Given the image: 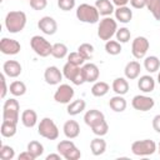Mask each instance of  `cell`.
<instances>
[{"label":"cell","instance_id":"obj_1","mask_svg":"<svg viewBox=\"0 0 160 160\" xmlns=\"http://www.w3.org/2000/svg\"><path fill=\"white\" fill-rule=\"evenodd\" d=\"M5 28L11 34H18L24 30L26 25V14L20 10L9 11L5 16Z\"/></svg>","mask_w":160,"mask_h":160},{"label":"cell","instance_id":"obj_2","mask_svg":"<svg viewBox=\"0 0 160 160\" xmlns=\"http://www.w3.org/2000/svg\"><path fill=\"white\" fill-rule=\"evenodd\" d=\"M76 18L81 21V22H86V24H95L99 21L100 14L96 9L95 5H90V4H80L76 9Z\"/></svg>","mask_w":160,"mask_h":160},{"label":"cell","instance_id":"obj_3","mask_svg":"<svg viewBox=\"0 0 160 160\" xmlns=\"http://www.w3.org/2000/svg\"><path fill=\"white\" fill-rule=\"evenodd\" d=\"M118 30V22L110 16H105L102 20H100L99 26H98V36L100 40L108 41L110 40Z\"/></svg>","mask_w":160,"mask_h":160},{"label":"cell","instance_id":"obj_4","mask_svg":"<svg viewBox=\"0 0 160 160\" xmlns=\"http://www.w3.org/2000/svg\"><path fill=\"white\" fill-rule=\"evenodd\" d=\"M38 134L48 140H56L59 138V128L52 119L44 118L39 122Z\"/></svg>","mask_w":160,"mask_h":160},{"label":"cell","instance_id":"obj_5","mask_svg":"<svg viewBox=\"0 0 160 160\" xmlns=\"http://www.w3.org/2000/svg\"><path fill=\"white\" fill-rule=\"evenodd\" d=\"M156 151V144L154 140L144 139L136 140L131 144V152L136 156H149Z\"/></svg>","mask_w":160,"mask_h":160},{"label":"cell","instance_id":"obj_6","mask_svg":"<svg viewBox=\"0 0 160 160\" xmlns=\"http://www.w3.org/2000/svg\"><path fill=\"white\" fill-rule=\"evenodd\" d=\"M30 46L34 50V52L41 58H46L51 55V51H52V45L44 36H40V35H34L30 39Z\"/></svg>","mask_w":160,"mask_h":160},{"label":"cell","instance_id":"obj_7","mask_svg":"<svg viewBox=\"0 0 160 160\" xmlns=\"http://www.w3.org/2000/svg\"><path fill=\"white\" fill-rule=\"evenodd\" d=\"M58 152L66 160H79L81 158V152L78 146L71 140H62L56 146Z\"/></svg>","mask_w":160,"mask_h":160},{"label":"cell","instance_id":"obj_8","mask_svg":"<svg viewBox=\"0 0 160 160\" xmlns=\"http://www.w3.org/2000/svg\"><path fill=\"white\" fill-rule=\"evenodd\" d=\"M20 116V104L16 99L10 98L5 100L2 105V120H9L18 122Z\"/></svg>","mask_w":160,"mask_h":160},{"label":"cell","instance_id":"obj_9","mask_svg":"<svg viewBox=\"0 0 160 160\" xmlns=\"http://www.w3.org/2000/svg\"><path fill=\"white\" fill-rule=\"evenodd\" d=\"M62 75L70 80L74 85H81L85 82V79H84V75H82V70H81V66H78V65H74L71 62H66L62 68Z\"/></svg>","mask_w":160,"mask_h":160},{"label":"cell","instance_id":"obj_10","mask_svg":"<svg viewBox=\"0 0 160 160\" xmlns=\"http://www.w3.org/2000/svg\"><path fill=\"white\" fill-rule=\"evenodd\" d=\"M150 42L145 36H136L132 40L131 44V54L135 59H142L145 58L148 50H149Z\"/></svg>","mask_w":160,"mask_h":160},{"label":"cell","instance_id":"obj_11","mask_svg":"<svg viewBox=\"0 0 160 160\" xmlns=\"http://www.w3.org/2000/svg\"><path fill=\"white\" fill-rule=\"evenodd\" d=\"M74 89L69 84H61L54 92V100L59 104H69L74 98Z\"/></svg>","mask_w":160,"mask_h":160},{"label":"cell","instance_id":"obj_12","mask_svg":"<svg viewBox=\"0 0 160 160\" xmlns=\"http://www.w3.org/2000/svg\"><path fill=\"white\" fill-rule=\"evenodd\" d=\"M131 105L138 111H149L154 108L155 101L151 96L148 95H135L131 100Z\"/></svg>","mask_w":160,"mask_h":160},{"label":"cell","instance_id":"obj_13","mask_svg":"<svg viewBox=\"0 0 160 160\" xmlns=\"http://www.w3.org/2000/svg\"><path fill=\"white\" fill-rule=\"evenodd\" d=\"M21 50V45L18 40L15 39H9V38H2L0 40V51L4 55H16Z\"/></svg>","mask_w":160,"mask_h":160},{"label":"cell","instance_id":"obj_14","mask_svg":"<svg viewBox=\"0 0 160 160\" xmlns=\"http://www.w3.org/2000/svg\"><path fill=\"white\" fill-rule=\"evenodd\" d=\"M38 28L45 34V35H54L58 31V22L51 16H42L38 21Z\"/></svg>","mask_w":160,"mask_h":160},{"label":"cell","instance_id":"obj_15","mask_svg":"<svg viewBox=\"0 0 160 160\" xmlns=\"http://www.w3.org/2000/svg\"><path fill=\"white\" fill-rule=\"evenodd\" d=\"M62 72L58 66H48L44 71V80L49 85H58L62 80Z\"/></svg>","mask_w":160,"mask_h":160},{"label":"cell","instance_id":"obj_16","mask_svg":"<svg viewBox=\"0 0 160 160\" xmlns=\"http://www.w3.org/2000/svg\"><path fill=\"white\" fill-rule=\"evenodd\" d=\"M82 70V75L85 79V82H95L99 79L100 75V70L98 68V65L92 64V62H86L81 66Z\"/></svg>","mask_w":160,"mask_h":160},{"label":"cell","instance_id":"obj_17","mask_svg":"<svg viewBox=\"0 0 160 160\" xmlns=\"http://www.w3.org/2000/svg\"><path fill=\"white\" fill-rule=\"evenodd\" d=\"M2 71L9 78H18L21 74L22 68H21L20 62L16 60H6L2 64Z\"/></svg>","mask_w":160,"mask_h":160},{"label":"cell","instance_id":"obj_18","mask_svg":"<svg viewBox=\"0 0 160 160\" xmlns=\"http://www.w3.org/2000/svg\"><path fill=\"white\" fill-rule=\"evenodd\" d=\"M62 131L68 139H75L80 135V125L75 120H68L64 122Z\"/></svg>","mask_w":160,"mask_h":160},{"label":"cell","instance_id":"obj_19","mask_svg":"<svg viewBox=\"0 0 160 160\" xmlns=\"http://www.w3.org/2000/svg\"><path fill=\"white\" fill-rule=\"evenodd\" d=\"M140 71H141V66H140V62L136 61V60L129 61L125 65V69H124V74H125V78L128 80H135V79H138L139 75H140Z\"/></svg>","mask_w":160,"mask_h":160},{"label":"cell","instance_id":"obj_20","mask_svg":"<svg viewBox=\"0 0 160 160\" xmlns=\"http://www.w3.org/2000/svg\"><path fill=\"white\" fill-rule=\"evenodd\" d=\"M105 119V116H104V114L100 111V110H96V109H90V110H88L86 112H85V115H84V121H85V124L88 125V126H92V125H95V124H98L99 121H101V120H104Z\"/></svg>","mask_w":160,"mask_h":160},{"label":"cell","instance_id":"obj_21","mask_svg":"<svg viewBox=\"0 0 160 160\" xmlns=\"http://www.w3.org/2000/svg\"><path fill=\"white\" fill-rule=\"evenodd\" d=\"M114 14H115V19L122 24H128L132 19V10H130V8L128 6H118Z\"/></svg>","mask_w":160,"mask_h":160},{"label":"cell","instance_id":"obj_22","mask_svg":"<svg viewBox=\"0 0 160 160\" xmlns=\"http://www.w3.org/2000/svg\"><path fill=\"white\" fill-rule=\"evenodd\" d=\"M138 88L142 91V92H151L155 89V80L152 76L150 75H142L139 78L138 80Z\"/></svg>","mask_w":160,"mask_h":160},{"label":"cell","instance_id":"obj_23","mask_svg":"<svg viewBox=\"0 0 160 160\" xmlns=\"http://www.w3.org/2000/svg\"><path fill=\"white\" fill-rule=\"evenodd\" d=\"M21 122L25 128H34L38 122V114L32 109H26L21 112Z\"/></svg>","mask_w":160,"mask_h":160},{"label":"cell","instance_id":"obj_24","mask_svg":"<svg viewBox=\"0 0 160 160\" xmlns=\"http://www.w3.org/2000/svg\"><path fill=\"white\" fill-rule=\"evenodd\" d=\"M90 150H91L92 155H95V156L102 155L106 150V141L101 136H98V138L92 139L91 142H90Z\"/></svg>","mask_w":160,"mask_h":160},{"label":"cell","instance_id":"obj_25","mask_svg":"<svg viewBox=\"0 0 160 160\" xmlns=\"http://www.w3.org/2000/svg\"><path fill=\"white\" fill-rule=\"evenodd\" d=\"M109 106L115 112H122L126 109L128 102H126V100L124 99L122 95H115L109 100Z\"/></svg>","mask_w":160,"mask_h":160},{"label":"cell","instance_id":"obj_26","mask_svg":"<svg viewBox=\"0 0 160 160\" xmlns=\"http://www.w3.org/2000/svg\"><path fill=\"white\" fill-rule=\"evenodd\" d=\"M86 108V102L85 100L82 99H78V100H74L68 104V108H66V111L70 116H75V115H79L80 112H82Z\"/></svg>","mask_w":160,"mask_h":160},{"label":"cell","instance_id":"obj_27","mask_svg":"<svg viewBox=\"0 0 160 160\" xmlns=\"http://www.w3.org/2000/svg\"><path fill=\"white\" fill-rule=\"evenodd\" d=\"M95 6H96L99 14L102 15V16H109L115 11L114 4L110 0H96Z\"/></svg>","mask_w":160,"mask_h":160},{"label":"cell","instance_id":"obj_28","mask_svg":"<svg viewBox=\"0 0 160 160\" xmlns=\"http://www.w3.org/2000/svg\"><path fill=\"white\" fill-rule=\"evenodd\" d=\"M111 88L116 95H125L129 91V82H128L126 78H116L112 81Z\"/></svg>","mask_w":160,"mask_h":160},{"label":"cell","instance_id":"obj_29","mask_svg":"<svg viewBox=\"0 0 160 160\" xmlns=\"http://www.w3.org/2000/svg\"><path fill=\"white\" fill-rule=\"evenodd\" d=\"M16 125L18 122L9 121V120H2L1 126H0V132L4 138H12L16 134Z\"/></svg>","mask_w":160,"mask_h":160},{"label":"cell","instance_id":"obj_30","mask_svg":"<svg viewBox=\"0 0 160 160\" xmlns=\"http://www.w3.org/2000/svg\"><path fill=\"white\" fill-rule=\"evenodd\" d=\"M110 90V86L108 82L105 81H95L92 88H91V94L96 98H101V96H105Z\"/></svg>","mask_w":160,"mask_h":160},{"label":"cell","instance_id":"obj_31","mask_svg":"<svg viewBox=\"0 0 160 160\" xmlns=\"http://www.w3.org/2000/svg\"><path fill=\"white\" fill-rule=\"evenodd\" d=\"M144 68L146 71L149 72H156L160 68V60L158 56L155 55H150V56H146L145 60H144Z\"/></svg>","mask_w":160,"mask_h":160},{"label":"cell","instance_id":"obj_32","mask_svg":"<svg viewBox=\"0 0 160 160\" xmlns=\"http://www.w3.org/2000/svg\"><path fill=\"white\" fill-rule=\"evenodd\" d=\"M9 91L14 96H22L26 92V85H25V82H22L20 80H15L10 84Z\"/></svg>","mask_w":160,"mask_h":160},{"label":"cell","instance_id":"obj_33","mask_svg":"<svg viewBox=\"0 0 160 160\" xmlns=\"http://www.w3.org/2000/svg\"><path fill=\"white\" fill-rule=\"evenodd\" d=\"M26 150L36 159V158H40L42 154H44V145L40 142V141H36V140H32L28 144V148Z\"/></svg>","mask_w":160,"mask_h":160},{"label":"cell","instance_id":"obj_34","mask_svg":"<svg viewBox=\"0 0 160 160\" xmlns=\"http://www.w3.org/2000/svg\"><path fill=\"white\" fill-rule=\"evenodd\" d=\"M121 42H119L118 40H108L105 41V51L109 55H119L121 52Z\"/></svg>","mask_w":160,"mask_h":160},{"label":"cell","instance_id":"obj_35","mask_svg":"<svg viewBox=\"0 0 160 160\" xmlns=\"http://www.w3.org/2000/svg\"><path fill=\"white\" fill-rule=\"evenodd\" d=\"M51 55L56 59H64L68 55V46L62 42H56L52 45V51Z\"/></svg>","mask_w":160,"mask_h":160},{"label":"cell","instance_id":"obj_36","mask_svg":"<svg viewBox=\"0 0 160 160\" xmlns=\"http://www.w3.org/2000/svg\"><path fill=\"white\" fill-rule=\"evenodd\" d=\"M78 51L80 52V55L85 59V60H91L94 56V46L89 42H82L79 48Z\"/></svg>","mask_w":160,"mask_h":160},{"label":"cell","instance_id":"obj_37","mask_svg":"<svg viewBox=\"0 0 160 160\" xmlns=\"http://www.w3.org/2000/svg\"><path fill=\"white\" fill-rule=\"evenodd\" d=\"M146 8L155 20H160V0H146Z\"/></svg>","mask_w":160,"mask_h":160},{"label":"cell","instance_id":"obj_38","mask_svg":"<svg viewBox=\"0 0 160 160\" xmlns=\"http://www.w3.org/2000/svg\"><path fill=\"white\" fill-rule=\"evenodd\" d=\"M91 131H92L96 136H104V135H106L108 131H109V125H108L106 120L104 119V120L99 121L98 124L92 125V126H91Z\"/></svg>","mask_w":160,"mask_h":160},{"label":"cell","instance_id":"obj_39","mask_svg":"<svg viewBox=\"0 0 160 160\" xmlns=\"http://www.w3.org/2000/svg\"><path fill=\"white\" fill-rule=\"evenodd\" d=\"M115 36H116V40H118L119 42L125 44V42H128V41L130 40V38H131V32H130V30H129L128 28L124 26V28H120V29L116 30Z\"/></svg>","mask_w":160,"mask_h":160},{"label":"cell","instance_id":"obj_40","mask_svg":"<svg viewBox=\"0 0 160 160\" xmlns=\"http://www.w3.org/2000/svg\"><path fill=\"white\" fill-rule=\"evenodd\" d=\"M15 156V150L10 145H1L0 148V159L1 160H11Z\"/></svg>","mask_w":160,"mask_h":160},{"label":"cell","instance_id":"obj_41","mask_svg":"<svg viewBox=\"0 0 160 160\" xmlns=\"http://www.w3.org/2000/svg\"><path fill=\"white\" fill-rule=\"evenodd\" d=\"M68 61L74 64V65H78V66H82L84 62H85V59L80 55L79 51H74V52H70L68 55Z\"/></svg>","mask_w":160,"mask_h":160},{"label":"cell","instance_id":"obj_42","mask_svg":"<svg viewBox=\"0 0 160 160\" xmlns=\"http://www.w3.org/2000/svg\"><path fill=\"white\" fill-rule=\"evenodd\" d=\"M58 6L62 11H70L75 8V0H58Z\"/></svg>","mask_w":160,"mask_h":160},{"label":"cell","instance_id":"obj_43","mask_svg":"<svg viewBox=\"0 0 160 160\" xmlns=\"http://www.w3.org/2000/svg\"><path fill=\"white\" fill-rule=\"evenodd\" d=\"M29 2H30V6L36 11L44 10L48 6V0H30Z\"/></svg>","mask_w":160,"mask_h":160},{"label":"cell","instance_id":"obj_44","mask_svg":"<svg viewBox=\"0 0 160 160\" xmlns=\"http://www.w3.org/2000/svg\"><path fill=\"white\" fill-rule=\"evenodd\" d=\"M5 74H1L0 75V80H1V94H0V98L1 99H5V96H6V94H8V91H9V88H8V85H6V79H5Z\"/></svg>","mask_w":160,"mask_h":160},{"label":"cell","instance_id":"obj_45","mask_svg":"<svg viewBox=\"0 0 160 160\" xmlns=\"http://www.w3.org/2000/svg\"><path fill=\"white\" fill-rule=\"evenodd\" d=\"M129 2L134 9H142L146 6V0H130Z\"/></svg>","mask_w":160,"mask_h":160},{"label":"cell","instance_id":"obj_46","mask_svg":"<svg viewBox=\"0 0 160 160\" xmlns=\"http://www.w3.org/2000/svg\"><path fill=\"white\" fill-rule=\"evenodd\" d=\"M152 128L156 132L160 134V114H158L152 118Z\"/></svg>","mask_w":160,"mask_h":160},{"label":"cell","instance_id":"obj_47","mask_svg":"<svg viewBox=\"0 0 160 160\" xmlns=\"http://www.w3.org/2000/svg\"><path fill=\"white\" fill-rule=\"evenodd\" d=\"M18 159H19V160H35V158H34L28 150H26V151H22V152L18 156Z\"/></svg>","mask_w":160,"mask_h":160},{"label":"cell","instance_id":"obj_48","mask_svg":"<svg viewBox=\"0 0 160 160\" xmlns=\"http://www.w3.org/2000/svg\"><path fill=\"white\" fill-rule=\"evenodd\" d=\"M61 158H62V156H61V154H59V152H58V154H49L45 159H46V160H60Z\"/></svg>","mask_w":160,"mask_h":160},{"label":"cell","instance_id":"obj_49","mask_svg":"<svg viewBox=\"0 0 160 160\" xmlns=\"http://www.w3.org/2000/svg\"><path fill=\"white\" fill-rule=\"evenodd\" d=\"M130 0H111V2L116 6H126V4L129 2Z\"/></svg>","mask_w":160,"mask_h":160},{"label":"cell","instance_id":"obj_50","mask_svg":"<svg viewBox=\"0 0 160 160\" xmlns=\"http://www.w3.org/2000/svg\"><path fill=\"white\" fill-rule=\"evenodd\" d=\"M158 82H159V85H160V71H159V74H158Z\"/></svg>","mask_w":160,"mask_h":160},{"label":"cell","instance_id":"obj_51","mask_svg":"<svg viewBox=\"0 0 160 160\" xmlns=\"http://www.w3.org/2000/svg\"><path fill=\"white\" fill-rule=\"evenodd\" d=\"M158 151H159V154H160V141H159V144H158Z\"/></svg>","mask_w":160,"mask_h":160},{"label":"cell","instance_id":"obj_52","mask_svg":"<svg viewBox=\"0 0 160 160\" xmlns=\"http://www.w3.org/2000/svg\"><path fill=\"white\" fill-rule=\"evenodd\" d=\"M28 1H30V0H28Z\"/></svg>","mask_w":160,"mask_h":160}]
</instances>
